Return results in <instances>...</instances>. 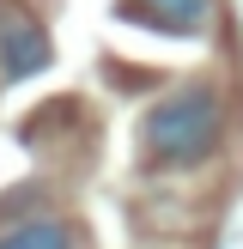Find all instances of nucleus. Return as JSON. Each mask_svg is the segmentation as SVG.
<instances>
[{
	"instance_id": "nucleus-1",
	"label": "nucleus",
	"mask_w": 243,
	"mask_h": 249,
	"mask_svg": "<svg viewBox=\"0 0 243 249\" xmlns=\"http://www.w3.org/2000/svg\"><path fill=\"white\" fill-rule=\"evenodd\" d=\"M140 140H146V152H152L158 164H201V158L225 140V97H219L213 85H182L164 104L146 109Z\"/></svg>"
},
{
	"instance_id": "nucleus-4",
	"label": "nucleus",
	"mask_w": 243,
	"mask_h": 249,
	"mask_svg": "<svg viewBox=\"0 0 243 249\" xmlns=\"http://www.w3.org/2000/svg\"><path fill=\"white\" fill-rule=\"evenodd\" d=\"M134 12H164V24H176V31H201L213 0H140Z\"/></svg>"
},
{
	"instance_id": "nucleus-2",
	"label": "nucleus",
	"mask_w": 243,
	"mask_h": 249,
	"mask_svg": "<svg viewBox=\"0 0 243 249\" xmlns=\"http://www.w3.org/2000/svg\"><path fill=\"white\" fill-rule=\"evenodd\" d=\"M49 67V31L24 12H6L0 18V73L6 79H31V73Z\"/></svg>"
},
{
	"instance_id": "nucleus-3",
	"label": "nucleus",
	"mask_w": 243,
	"mask_h": 249,
	"mask_svg": "<svg viewBox=\"0 0 243 249\" xmlns=\"http://www.w3.org/2000/svg\"><path fill=\"white\" fill-rule=\"evenodd\" d=\"M0 249H79V237H73L67 219H18V225L0 231Z\"/></svg>"
}]
</instances>
